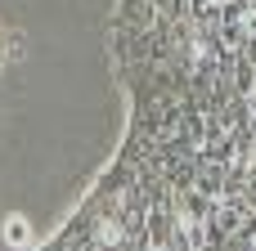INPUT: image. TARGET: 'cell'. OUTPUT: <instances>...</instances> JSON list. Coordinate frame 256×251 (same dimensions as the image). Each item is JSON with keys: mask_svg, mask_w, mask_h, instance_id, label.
I'll use <instances>...</instances> for the list:
<instances>
[{"mask_svg": "<svg viewBox=\"0 0 256 251\" xmlns=\"http://www.w3.org/2000/svg\"><path fill=\"white\" fill-rule=\"evenodd\" d=\"M243 27H248V40H256V0H248L243 9Z\"/></svg>", "mask_w": 256, "mask_h": 251, "instance_id": "cell-2", "label": "cell"}, {"mask_svg": "<svg viewBox=\"0 0 256 251\" xmlns=\"http://www.w3.org/2000/svg\"><path fill=\"white\" fill-rule=\"evenodd\" d=\"M4 238H9V243H27V225H22V220H9Z\"/></svg>", "mask_w": 256, "mask_h": 251, "instance_id": "cell-1", "label": "cell"}]
</instances>
